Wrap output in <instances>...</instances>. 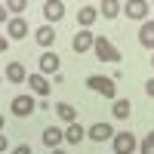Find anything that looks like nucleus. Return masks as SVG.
Masks as SVG:
<instances>
[{
    "mask_svg": "<svg viewBox=\"0 0 154 154\" xmlns=\"http://www.w3.org/2000/svg\"><path fill=\"white\" fill-rule=\"evenodd\" d=\"M120 9H123V6L117 3V0H105V3H102V16H105V19H117Z\"/></svg>",
    "mask_w": 154,
    "mask_h": 154,
    "instance_id": "aec40b11",
    "label": "nucleus"
},
{
    "mask_svg": "<svg viewBox=\"0 0 154 154\" xmlns=\"http://www.w3.org/2000/svg\"><path fill=\"white\" fill-rule=\"evenodd\" d=\"M6 34H9V40H25V37H28V22H25L22 16L9 19L6 22Z\"/></svg>",
    "mask_w": 154,
    "mask_h": 154,
    "instance_id": "423d86ee",
    "label": "nucleus"
},
{
    "mask_svg": "<svg viewBox=\"0 0 154 154\" xmlns=\"http://www.w3.org/2000/svg\"><path fill=\"white\" fill-rule=\"evenodd\" d=\"M93 53H96V59H102V62H120V49L114 46L108 37H96Z\"/></svg>",
    "mask_w": 154,
    "mask_h": 154,
    "instance_id": "f03ea898",
    "label": "nucleus"
},
{
    "mask_svg": "<svg viewBox=\"0 0 154 154\" xmlns=\"http://www.w3.org/2000/svg\"><path fill=\"white\" fill-rule=\"evenodd\" d=\"M49 154H65V151H62V148H56V151H49Z\"/></svg>",
    "mask_w": 154,
    "mask_h": 154,
    "instance_id": "cd10ccee",
    "label": "nucleus"
},
{
    "mask_svg": "<svg viewBox=\"0 0 154 154\" xmlns=\"http://www.w3.org/2000/svg\"><path fill=\"white\" fill-rule=\"evenodd\" d=\"M6 80L9 83H25V80H28V71H25L22 62H9V65H6Z\"/></svg>",
    "mask_w": 154,
    "mask_h": 154,
    "instance_id": "f8f14e48",
    "label": "nucleus"
},
{
    "mask_svg": "<svg viewBox=\"0 0 154 154\" xmlns=\"http://www.w3.org/2000/svg\"><path fill=\"white\" fill-rule=\"evenodd\" d=\"M34 40L40 46H53L56 43V28H53V25H40V28L34 31Z\"/></svg>",
    "mask_w": 154,
    "mask_h": 154,
    "instance_id": "ddd939ff",
    "label": "nucleus"
},
{
    "mask_svg": "<svg viewBox=\"0 0 154 154\" xmlns=\"http://www.w3.org/2000/svg\"><path fill=\"white\" fill-rule=\"evenodd\" d=\"M86 86L93 89V93L105 96V99H117V86H114L111 77H102V74H89L86 77Z\"/></svg>",
    "mask_w": 154,
    "mask_h": 154,
    "instance_id": "f257e3e1",
    "label": "nucleus"
},
{
    "mask_svg": "<svg viewBox=\"0 0 154 154\" xmlns=\"http://www.w3.org/2000/svg\"><path fill=\"white\" fill-rule=\"evenodd\" d=\"M86 136L89 139H93V142H108V139H114V130H111V126L108 123H93V126H89V130H86Z\"/></svg>",
    "mask_w": 154,
    "mask_h": 154,
    "instance_id": "9b49d317",
    "label": "nucleus"
},
{
    "mask_svg": "<svg viewBox=\"0 0 154 154\" xmlns=\"http://www.w3.org/2000/svg\"><path fill=\"white\" fill-rule=\"evenodd\" d=\"M25 83H28V89L37 93V96H49V89H53V83H49L40 71H37V74H28V80H25Z\"/></svg>",
    "mask_w": 154,
    "mask_h": 154,
    "instance_id": "0eeeda50",
    "label": "nucleus"
},
{
    "mask_svg": "<svg viewBox=\"0 0 154 154\" xmlns=\"http://www.w3.org/2000/svg\"><path fill=\"white\" fill-rule=\"evenodd\" d=\"M62 16H65V3H59V0H46V3H43V19L49 25L62 22Z\"/></svg>",
    "mask_w": 154,
    "mask_h": 154,
    "instance_id": "1a4fd4ad",
    "label": "nucleus"
},
{
    "mask_svg": "<svg viewBox=\"0 0 154 154\" xmlns=\"http://www.w3.org/2000/svg\"><path fill=\"white\" fill-rule=\"evenodd\" d=\"M111 145H114V154H133L139 142H136V136H133V133H114Z\"/></svg>",
    "mask_w": 154,
    "mask_h": 154,
    "instance_id": "7ed1b4c3",
    "label": "nucleus"
},
{
    "mask_svg": "<svg viewBox=\"0 0 154 154\" xmlns=\"http://www.w3.org/2000/svg\"><path fill=\"white\" fill-rule=\"evenodd\" d=\"M83 139H86V130H83V126L80 123H68V130H65V142H71V145H77V142H83Z\"/></svg>",
    "mask_w": 154,
    "mask_h": 154,
    "instance_id": "f3484780",
    "label": "nucleus"
},
{
    "mask_svg": "<svg viewBox=\"0 0 154 154\" xmlns=\"http://www.w3.org/2000/svg\"><path fill=\"white\" fill-rule=\"evenodd\" d=\"M151 65H154V56H151Z\"/></svg>",
    "mask_w": 154,
    "mask_h": 154,
    "instance_id": "c756f323",
    "label": "nucleus"
},
{
    "mask_svg": "<svg viewBox=\"0 0 154 154\" xmlns=\"http://www.w3.org/2000/svg\"><path fill=\"white\" fill-rule=\"evenodd\" d=\"M9 108H12V114H16V117H31V114L37 111V105H34L31 96H16V99L9 102Z\"/></svg>",
    "mask_w": 154,
    "mask_h": 154,
    "instance_id": "20e7f679",
    "label": "nucleus"
},
{
    "mask_svg": "<svg viewBox=\"0 0 154 154\" xmlns=\"http://www.w3.org/2000/svg\"><path fill=\"white\" fill-rule=\"evenodd\" d=\"M6 9H12V12L19 16V12L25 9V0H9V3H6Z\"/></svg>",
    "mask_w": 154,
    "mask_h": 154,
    "instance_id": "4be33fe9",
    "label": "nucleus"
},
{
    "mask_svg": "<svg viewBox=\"0 0 154 154\" xmlns=\"http://www.w3.org/2000/svg\"><path fill=\"white\" fill-rule=\"evenodd\" d=\"M0 133H3V114H0Z\"/></svg>",
    "mask_w": 154,
    "mask_h": 154,
    "instance_id": "c85d7f7f",
    "label": "nucleus"
},
{
    "mask_svg": "<svg viewBox=\"0 0 154 154\" xmlns=\"http://www.w3.org/2000/svg\"><path fill=\"white\" fill-rule=\"evenodd\" d=\"M56 114H59L65 123H74V120H77V108L68 105V102H59V105H56Z\"/></svg>",
    "mask_w": 154,
    "mask_h": 154,
    "instance_id": "a211bd4d",
    "label": "nucleus"
},
{
    "mask_svg": "<svg viewBox=\"0 0 154 154\" xmlns=\"http://www.w3.org/2000/svg\"><path fill=\"white\" fill-rule=\"evenodd\" d=\"M62 142H65V130H59V126H46V130H43V145L49 151H56Z\"/></svg>",
    "mask_w": 154,
    "mask_h": 154,
    "instance_id": "9d476101",
    "label": "nucleus"
},
{
    "mask_svg": "<svg viewBox=\"0 0 154 154\" xmlns=\"http://www.w3.org/2000/svg\"><path fill=\"white\" fill-rule=\"evenodd\" d=\"M139 151H142V154H154V133H148V136L142 139V145H139Z\"/></svg>",
    "mask_w": 154,
    "mask_h": 154,
    "instance_id": "412c9836",
    "label": "nucleus"
},
{
    "mask_svg": "<svg viewBox=\"0 0 154 154\" xmlns=\"http://www.w3.org/2000/svg\"><path fill=\"white\" fill-rule=\"evenodd\" d=\"M93 43H96V34H93V31H77L74 40H71V49L80 56V53H89V49H93Z\"/></svg>",
    "mask_w": 154,
    "mask_h": 154,
    "instance_id": "39448f33",
    "label": "nucleus"
},
{
    "mask_svg": "<svg viewBox=\"0 0 154 154\" xmlns=\"http://www.w3.org/2000/svg\"><path fill=\"white\" fill-rule=\"evenodd\" d=\"M139 43L145 49H154V22H142V28H139Z\"/></svg>",
    "mask_w": 154,
    "mask_h": 154,
    "instance_id": "dca6fc26",
    "label": "nucleus"
},
{
    "mask_svg": "<svg viewBox=\"0 0 154 154\" xmlns=\"http://www.w3.org/2000/svg\"><path fill=\"white\" fill-rule=\"evenodd\" d=\"M114 117H117V120H126V117H130V111H133V105H130V99H114Z\"/></svg>",
    "mask_w": 154,
    "mask_h": 154,
    "instance_id": "6ab92c4d",
    "label": "nucleus"
},
{
    "mask_svg": "<svg viewBox=\"0 0 154 154\" xmlns=\"http://www.w3.org/2000/svg\"><path fill=\"white\" fill-rule=\"evenodd\" d=\"M6 12H9V9H6V3H0V22H9V19H6Z\"/></svg>",
    "mask_w": 154,
    "mask_h": 154,
    "instance_id": "bb28decb",
    "label": "nucleus"
},
{
    "mask_svg": "<svg viewBox=\"0 0 154 154\" xmlns=\"http://www.w3.org/2000/svg\"><path fill=\"white\" fill-rule=\"evenodd\" d=\"M6 49H9V37L0 34V53H6Z\"/></svg>",
    "mask_w": 154,
    "mask_h": 154,
    "instance_id": "393cba45",
    "label": "nucleus"
},
{
    "mask_svg": "<svg viewBox=\"0 0 154 154\" xmlns=\"http://www.w3.org/2000/svg\"><path fill=\"white\" fill-rule=\"evenodd\" d=\"M96 19H99V9L96 6H80V9H77V22H80L83 31H89V25H93Z\"/></svg>",
    "mask_w": 154,
    "mask_h": 154,
    "instance_id": "4468645a",
    "label": "nucleus"
},
{
    "mask_svg": "<svg viewBox=\"0 0 154 154\" xmlns=\"http://www.w3.org/2000/svg\"><path fill=\"white\" fill-rule=\"evenodd\" d=\"M145 93H148V96H151V99H154V77H151V80H148V83H145Z\"/></svg>",
    "mask_w": 154,
    "mask_h": 154,
    "instance_id": "a878e982",
    "label": "nucleus"
},
{
    "mask_svg": "<svg viewBox=\"0 0 154 154\" xmlns=\"http://www.w3.org/2000/svg\"><path fill=\"white\" fill-rule=\"evenodd\" d=\"M3 151H9V139H6V133H0V154Z\"/></svg>",
    "mask_w": 154,
    "mask_h": 154,
    "instance_id": "b1692460",
    "label": "nucleus"
},
{
    "mask_svg": "<svg viewBox=\"0 0 154 154\" xmlns=\"http://www.w3.org/2000/svg\"><path fill=\"white\" fill-rule=\"evenodd\" d=\"M37 65H40V74H43V77H46V74L56 77V74H59V56L53 53V49H46V53L37 59Z\"/></svg>",
    "mask_w": 154,
    "mask_h": 154,
    "instance_id": "6e6552de",
    "label": "nucleus"
},
{
    "mask_svg": "<svg viewBox=\"0 0 154 154\" xmlns=\"http://www.w3.org/2000/svg\"><path fill=\"white\" fill-rule=\"evenodd\" d=\"M9 154H31V145H16Z\"/></svg>",
    "mask_w": 154,
    "mask_h": 154,
    "instance_id": "5701e85b",
    "label": "nucleus"
},
{
    "mask_svg": "<svg viewBox=\"0 0 154 154\" xmlns=\"http://www.w3.org/2000/svg\"><path fill=\"white\" fill-rule=\"evenodd\" d=\"M123 9H126V16L136 19V22H145V16H148V3H142V0H133V3H126Z\"/></svg>",
    "mask_w": 154,
    "mask_h": 154,
    "instance_id": "2eb2a0df",
    "label": "nucleus"
}]
</instances>
